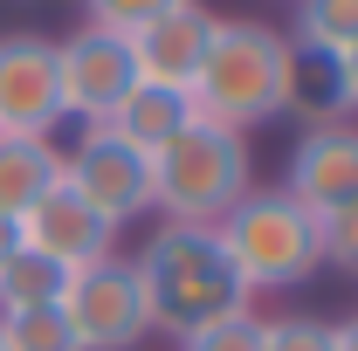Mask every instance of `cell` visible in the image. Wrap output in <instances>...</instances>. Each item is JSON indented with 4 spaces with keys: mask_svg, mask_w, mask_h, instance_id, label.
Masks as SVG:
<instances>
[{
    "mask_svg": "<svg viewBox=\"0 0 358 351\" xmlns=\"http://www.w3.org/2000/svg\"><path fill=\"white\" fill-rule=\"evenodd\" d=\"M131 268L145 282V303H152V331H166V338H186V331H200L214 317L248 310V282L234 275V262H227L214 227L166 220L131 255Z\"/></svg>",
    "mask_w": 358,
    "mask_h": 351,
    "instance_id": "6da1fadb",
    "label": "cell"
},
{
    "mask_svg": "<svg viewBox=\"0 0 358 351\" xmlns=\"http://www.w3.org/2000/svg\"><path fill=\"white\" fill-rule=\"evenodd\" d=\"M289 83H296V48L262 21H214L207 62L193 76V110L227 131H255L268 117L289 110Z\"/></svg>",
    "mask_w": 358,
    "mask_h": 351,
    "instance_id": "7a4b0ae2",
    "label": "cell"
},
{
    "mask_svg": "<svg viewBox=\"0 0 358 351\" xmlns=\"http://www.w3.org/2000/svg\"><path fill=\"white\" fill-rule=\"evenodd\" d=\"M214 234H221L234 275L248 282V296H262V289H296V282H310L317 268H324V227H317V214L303 200H289L282 186H248V193L214 220Z\"/></svg>",
    "mask_w": 358,
    "mask_h": 351,
    "instance_id": "3957f363",
    "label": "cell"
},
{
    "mask_svg": "<svg viewBox=\"0 0 358 351\" xmlns=\"http://www.w3.org/2000/svg\"><path fill=\"white\" fill-rule=\"evenodd\" d=\"M255 186V159H248V138L193 117L173 145L152 152V207L166 220L186 227H214V220Z\"/></svg>",
    "mask_w": 358,
    "mask_h": 351,
    "instance_id": "277c9868",
    "label": "cell"
},
{
    "mask_svg": "<svg viewBox=\"0 0 358 351\" xmlns=\"http://www.w3.org/2000/svg\"><path fill=\"white\" fill-rule=\"evenodd\" d=\"M62 317H69L83 351H138L152 338V303H145V282H138V268L124 255H103L96 268H76L69 296H62Z\"/></svg>",
    "mask_w": 358,
    "mask_h": 351,
    "instance_id": "5b68a950",
    "label": "cell"
},
{
    "mask_svg": "<svg viewBox=\"0 0 358 351\" xmlns=\"http://www.w3.org/2000/svg\"><path fill=\"white\" fill-rule=\"evenodd\" d=\"M62 186H69L83 207H96L110 227L152 214V159H145L138 145H124L110 124H83L76 152L62 159Z\"/></svg>",
    "mask_w": 358,
    "mask_h": 351,
    "instance_id": "8992f818",
    "label": "cell"
},
{
    "mask_svg": "<svg viewBox=\"0 0 358 351\" xmlns=\"http://www.w3.org/2000/svg\"><path fill=\"white\" fill-rule=\"evenodd\" d=\"M55 83H62V117L83 124H110V110L138 89V62L131 42L110 28H76L69 42H55Z\"/></svg>",
    "mask_w": 358,
    "mask_h": 351,
    "instance_id": "52a82bcc",
    "label": "cell"
},
{
    "mask_svg": "<svg viewBox=\"0 0 358 351\" xmlns=\"http://www.w3.org/2000/svg\"><path fill=\"white\" fill-rule=\"evenodd\" d=\"M62 124L55 42L35 28L0 35V138H48Z\"/></svg>",
    "mask_w": 358,
    "mask_h": 351,
    "instance_id": "ba28073f",
    "label": "cell"
},
{
    "mask_svg": "<svg viewBox=\"0 0 358 351\" xmlns=\"http://www.w3.org/2000/svg\"><path fill=\"white\" fill-rule=\"evenodd\" d=\"M282 193L303 200L317 220L358 207V131L345 117L310 124V131L289 145V166H282Z\"/></svg>",
    "mask_w": 358,
    "mask_h": 351,
    "instance_id": "9c48e42d",
    "label": "cell"
},
{
    "mask_svg": "<svg viewBox=\"0 0 358 351\" xmlns=\"http://www.w3.org/2000/svg\"><path fill=\"white\" fill-rule=\"evenodd\" d=\"M131 42V62H138V83H166V89H193L200 62H207V42H214V14L200 0H179L166 14H152Z\"/></svg>",
    "mask_w": 358,
    "mask_h": 351,
    "instance_id": "30bf717a",
    "label": "cell"
},
{
    "mask_svg": "<svg viewBox=\"0 0 358 351\" xmlns=\"http://www.w3.org/2000/svg\"><path fill=\"white\" fill-rule=\"evenodd\" d=\"M21 241H28L35 255H48V262H62L69 275H76V268H96L103 255H117V227L96 214V207H83L69 186H55L42 207L21 220Z\"/></svg>",
    "mask_w": 358,
    "mask_h": 351,
    "instance_id": "8fae6325",
    "label": "cell"
},
{
    "mask_svg": "<svg viewBox=\"0 0 358 351\" xmlns=\"http://www.w3.org/2000/svg\"><path fill=\"white\" fill-rule=\"evenodd\" d=\"M200 110H193V89H166V83H138L117 110H110V131L124 138V145H138L145 159L159 152V145H173L186 124H193Z\"/></svg>",
    "mask_w": 358,
    "mask_h": 351,
    "instance_id": "7c38bea8",
    "label": "cell"
},
{
    "mask_svg": "<svg viewBox=\"0 0 358 351\" xmlns=\"http://www.w3.org/2000/svg\"><path fill=\"white\" fill-rule=\"evenodd\" d=\"M62 186V152L48 138H0V214L28 220Z\"/></svg>",
    "mask_w": 358,
    "mask_h": 351,
    "instance_id": "4fadbf2b",
    "label": "cell"
},
{
    "mask_svg": "<svg viewBox=\"0 0 358 351\" xmlns=\"http://www.w3.org/2000/svg\"><path fill=\"white\" fill-rule=\"evenodd\" d=\"M69 296V268L48 262V255H35L28 241L0 262V317L7 310H42V303H62Z\"/></svg>",
    "mask_w": 358,
    "mask_h": 351,
    "instance_id": "5bb4252c",
    "label": "cell"
},
{
    "mask_svg": "<svg viewBox=\"0 0 358 351\" xmlns=\"http://www.w3.org/2000/svg\"><path fill=\"white\" fill-rule=\"evenodd\" d=\"M358 42V0H296V21H289V48L303 55H345Z\"/></svg>",
    "mask_w": 358,
    "mask_h": 351,
    "instance_id": "9a60e30c",
    "label": "cell"
},
{
    "mask_svg": "<svg viewBox=\"0 0 358 351\" xmlns=\"http://www.w3.org/2000/svg\"><path fill=\"white\" fill-rule=\"evenodd\" d=\"M0 345L7 351H83L62 303H42V310H7L0 317Z\"/></svg>",
    "mask_w": 358,
    "mask_h": 351,
    "instance_id": "2e32d148",
    "label": "cell"
},
{
    "mask_svg": "<svg viewBox=\"0 0 358 351\" xmlns=\"http://www.w3.org/2000/svg\"><path fill=\"white\" fill-rule=\"evenodd\" d=\"M179 351H262V317L255 310H234V317H214L200 331H186Z\"/></svg>",
    "mask_w": 358,
    "mask_h": 351,
    "instance_id": "e0dca14e",
    "label": "cell"
},
{
    "mask_svg": "<svg viewBox=\"0 0 358 351\" xmlns=\"http://www.w3.org/2000/svg\"><path fill=\"white\" fill-rule=\"evenodd\" d=\"M166 7H179V0H83V21L90 28H110V35H138Z\"/></svg>",
    "mask_w": 358,
    "mask_h": 351,
    "instance_id": "ac0fdd59",
    "label": "cell"
},
{
    "mask_svg": "<svg viewBox=\"0 0 358 351\" xmlns=\"http://www.w3.org/2000/svg\"><path fill=\"white\" fill-rule=\"evenodd\" d=\"M262 351H331V324H317V317H262Z\"/></svg>",
    "mask_w": 358,
    "mask_h": 351,
    "instance_id": "d6986e66",
    "label": "cell"
},
{
    "mask_svg": "<svg viewBox=\"0 0 358 351\" xmlns=\"http://www.w3.org/2000/svg\"><path fill=\"white\" fill-rule=\"evenodd\" d=\"M317 227H324V262L345 268V275H358V207H345V214H324Z\"/></svg>",
    "mask_w": 358,
    "mask_h": 351,
    "instance_id": "ffe728a7",
    "label": "cell"
},
{
    "mask_svg": "<svg viewBox=\"0 0 358 351\" xmlns=\"http://www.w3.org/2000/svg\"><path fill=\"white\" fill-rule=\"evenodd\" d=\"M331 69H338V103H345V110H358V42L345 48Z\"/></svg>",
    "mask_w": 358,
    "mask_h": 351,
    "instance_id": "44dd1931",
    "label": "cell"
},
{
    "mask_svg": "<svg viewBox=\"0 0 358 351\" xmlns=\"http://www.w3.org/2000/svg\"><path fill=\"white\" fill-rule=\"evenodd\" d=\"M331 351H358V317H345V324H331Z\"/></svg>",
    "mask_w": 358,
    "mask_h": 351,
    "instance_id": "7402d4cb",
    "label": "cell"
},
{
    "mask_svg": "<svg viewBox=\"0 0 358 351\" xmlns=\"http://www.w3.org/2000/svg\"><path fill=\"white\" fill-rule=\"evenodd\" d=\"M14 248H21V220H7V214H0V262H7Z\"/></svg>",
    "mask_w": 358,
    "mask_h": 351,
    "instance_id": "603a6c76",
    "label": "cell"
},
{
    "mask_svg": "<svg viewBox=\"0 0 358 351\" xmlns=\"http://www.w3.org/2000/svg\"><path fill=\"white\" fill-rule=\"evenodd\" d=\"M0 351H7V345H0Z\"/></svg>",
    "mask_w": 358,
    "mask_h": 351,
    "instance_id": "cb8c5ba5",
    "label": "cell"
}]
</instances>
